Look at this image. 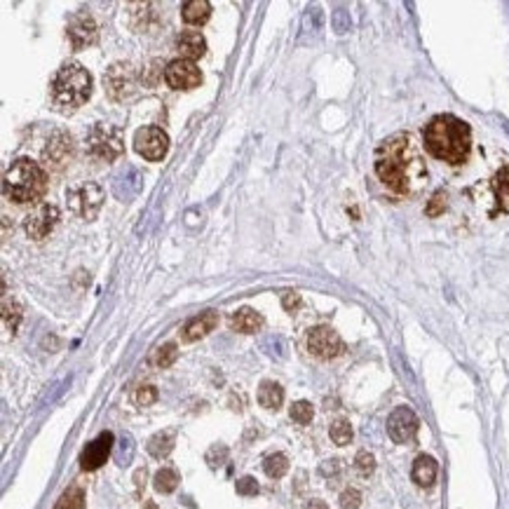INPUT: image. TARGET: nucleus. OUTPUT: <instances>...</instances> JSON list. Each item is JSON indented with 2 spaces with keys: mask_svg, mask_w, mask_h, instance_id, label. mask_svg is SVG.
<instances>
[{
  "mask_svg": "<svg viewBox=\"0 0 509 509\" xmlns=\"http://www.w3.org/2000/svg\"><path fill=\"white\" fill-rule=\"evenodd\" d=\"M411 476H413V481L418 483V486L430 488L436 479V460L430 455H418L416 462H413V472H411Z\"/></svg>",
  "mask_w": 509,
  "mask_h": 509,
  "instance_id": "19",
  "label": "nucleus"
},
{
  "mask_svg": "<svg viewBox=\"0 0 509 509\" xmlns=\"http://www.w3.org/2000/svg\"><path fill=\"white\" fill-rule=\"evenodd\" d=\"M89 155L113 162L125 153V134L115 125H94V130L87 137Z\"/></svg>",
  "mask_w": 509,
  "mask_h": 509,
  "instance_id": "5",
  "label": "nucleus"
},
{
  "mask_svg": "<svg viewBox=\"0 0 509 509\" xmlns=\"http://www.w3.org/2000/svg\"><path fill=\"white\" fill-rule=\"evenodd\" d=\"M284 402V390H282L280 383H273V380H263L259 388V404L268 411H277Z\"/></svg>",
  "mask_w": 509,
  "mask_h": 509,
  "instance_id": "21",
  "label": "nucleus"
},
{
  "mask_svg": "<svg viewBox=\"0 0 509 509\" xmlns=\"http://www.w3.org/2000/svg\"><path fill=\"white\" fill-rule=\"evenodd\" d=\"M139 73L130 61H115L104 73V87L113 101H125L137 92Z\"/></svg>",
  "mask_w": 509,
  "mask_h": 509,
  "instance_id": "7",
  "label": "nucleus"
},
{
  "mask_svg": "<svg viewBox=\"0 0 509 509\" xmlns=\"http://www.w3.org/2000/svg\"><path fill=\"white\" fill-rule=\"evenodd\" d=\"M52 104L56 111L73 113L92 96V75L78 61H68L56 70L52 80Z\"/></svg>",
  "mask_w": 509,
  "mask_h": 509,
  "instance_id": "3",
  "label": "nucleus"
},
{
  "mask_svg": "<svg viewBox=\"0 0 509 509\" xmlns=\"http://www.w3.org/2000/svg\"><path fill=\"white\" fill-rule=\"evenodd\" d=\"M176 50H178V54H181V59L195 61L207 52V40H204L202 33H197V31H183V33L176 38Z\"/></svg>",
  "mask_w": 509,
  "mask_h": 509,
  "instance_id": "17",
  "label": "nucleus"
},
{
  "mask_svg": "<svg viewBox=\"0 0 509 509\" xmlns=\"http://www.w3.org/2000/svg\"><path fill=\"white\" fill-rule=\"evenodd\" d=\"M165 82L172 89H195L202 82V73L195 66V61L174 59L165 68Z\"/></svg>",
  "mask_w": 509,
  "mask_h": 509,
  "instance_id": "11",
  "label": "nucleus"
},
{
  "mask_svg": "<svg viewBox=\"0 0 509 509\" xmlns=\"http://www.w3.org/2000/svg\"><path fill=\"white\" fill-rule=\"evenodd\" d=\"M113 439H115L113 432H101L94 441H89L80 453V467L85 469V472H94V469H99L108 460V455H111Z\"/></svg>",
  "mask_w": 509,
  "mask_h": 509,
  "instance_id": "13",
  "label": "nucleus"
},
{
  "mask_svg": "<svg viewBox=\"0 0 509 509\" xmlns=\"http://www.w3.org/2000/svg\"><path fill=\"white\" fill-rule=\"evenodd\" d=\"M218 326V312L216 310H204L197 317H192L185 321V326L181 328V338L185 343H195V340L209 336L211 331Z\"/></svg>",
  "mask_w": 509,
  "mask_h": 509,
  "instance_id": "16",
  "label": "nucleus"
},
{
  "mask_svg": "<svg viewBox=\"0 0 509 509\" xmlns=\"http://www.w3.org/2000/svg\"><path fill=\"white\" fill-rule=\"evenodd\" d=\"M303 509H328L324 500H307Z\"/></svg>",
  "mask_w": 509,
  "mask_h": 509,
  "instance_id": "38",
  "label": "nucleus"
},
{
  "mask_svg": "<svg viewBox=\"0 0 509 509\" xmlns=\"http://www.w3.org/2000/svg\"><path fill=\"white\" fill-rule=\"evenodd\" d=\"M425 148L436 160H443L448 165H462L469 158L472 148V130L465 120L455 115H436L427 122L423 132Z\"/></svg>",
  "mask_w": 509,
  "mask_h": 509,
  "instance_id": "2",
  "label": "nucleus"
},
{
  "mask_svg": "<svg viewBox=\"0 0 509 509\" xmlns=\"http://www.w3.org/2000/svg\"><path fill=\"white\" fill-rule=\"evenodd\" d=\"M263 326V314L251 310V307H242L230 317V328L240 333H256Z\"/></svg>",
  "mask_w": 509,
  "mask_h": 509,
  "instance_id": "18",
  "label": "nucleus"
},
{
  "mask_svg": "<svg viewBox=\"0 0 509 509\" xmlns=\"http://www.w3.org/2000/svg\"><path fill=\"white\" fill-rule=\"evenodd\" d=\"M56 223H59V209L54 204H40L24 218V230H26L31 240L43 242L54 230Z\"/></svg>",
  "mask_w": 509,
  "mask_h": 509,
  "instance_id": "10",
  "label": "nucleus"
},
{
  "mask_svg": "<svg viewBox=\"0 0 509 509\" xmlns=\"http://www.w3.org/2000/svg\"><path fill=\"white\" fill-rule=\"evenodd\" d=\"M282 303H284V307H287L289 312H294L296 307L301 305V296L294 294V291H287L284 296H282Z\"/></svg>",
  "mask_w": 509,
  "mask_h": 509,
  "instance_id": "36",
  "label": "nucleus"
},
{
  "mask_svg": "<svg viewBox=\"0 0 509 509\" xmlns=\"http://www.w3.org/2000/svg\"><path fill=\"white\" fill-rule=\"evenodd\" d=\"M359 505H362V493L357 488H345L340 493V507L343 509H359Z\"/></svg>",
  "mask_w": 509,
  "mask_h": 509,
  "instance_id": "31",
  "label": "nucleus"
},
{
  "mask_svg": "<svg viewBox=\"0 0 509 509\" xmlns=\"http://www.w3.org/2000/svg\"><path fill=\"white\" fill-rule=\"evenodd\" d=\"M174 441H176V434H174V430H165V432H158V434H153L151 439H148V453L153 457H167L172 453L174 448Z\"/></svg>",
  "mask_w": 509,
  "mask_h": 509,
  "instance_id": "23",
  "label": "nucleus"
},
{
  "mask_svg": "<svg viewBox=\"0 0 509 509\" xmlns=\"http://www.w3.org/2000/svg\"><path fill=\"white\" fill-rule=\"evenodd\" d=\"M134 402H137L139 406H151L153 402H158V390L153 388V385H144V388L137 390Z\"/></svg>",
  "mask_w": 509,
  "mask_h": 509,
  "instance_id": "32",
  "label": "nucleus"
},
{
  "mask_svg": "<svg viewBox=\"0 0 509 509\" xmlns=\"http://www.w3.org/2000/svg\"><path fill=\"white\" fill-rule=\"evenodd\" d=\"M144 509H158V505H155V502H146Z\"/></svg>",
  "mask_w": 509,
  "mask_h": 509,
  "instance_id": "39",
  "label": "nucleus"
},
{
  "mask_svg": "<svg viewBox=\"0 0 509 509\" xmlns=\"http://www.w3.org/2000/svg\"><path fill=\"white\" fill-rule=\"evenodd\" d=\"M3 317H5V324H8L12 331H15L17 328V324H19V317H22V312H19V307L15 305V303H12V307H10V303L5 301V307H3Z\"/></svg>",
  "mask_w": 509,
  "mask_h": 509,
  "instance_id": "35",
  "label": "nucleus"
},
{
  "mask_svg": "<svg viewBox=\"0 0 509 509\" xmlns=\"http://www.w3.org/2000/svg\"><path fill=\"white\" fill-rule=\"evenodd\" d=\"M416 432H418V416L409 406H399V409L392 411V416L388 418V434L392 441L406 443L413 439Z\"/></svg>",
  "mask_w": 509,
  "mask_h": 509,
  "instance_id": "12",
  "label": "nucleus"
},
{
  "mask_svg": "<svg viewBox=\"0 0 509 509\" xmlns=\"http://www.w3.org/2000/svg\"><path fill=\"white\" fill-rule=\"evenodd\" d=\"M235 488L240 495H256L259 493V481H256L254 476H242V479H237Z\"/></svg>",
  "mask_w": 509,
  "mask_h": 509,
  "instance_id": "34",
  "label": "nucleus"
},
{
  "mask_svg": "<svg viewBox=\"0 0 509 509\" xmlns=\"http://www.w3.org/2000/svg\"><path fill=\"white\" fill-rule=\"evenodd\" d=\"M376 174L392 192L399 195L416 192L427 178L425 162L409 134H395L380 141L376 151Z\"/></svg>",
  "mask_w": 509,
  "mask_h": 509,
  "instance_id": "1",
  "label": "nucleus"
},
{
  "mask_svg": "<svg viewBox=\"0 0 509 509\" xmlns=\"http://www.w3.org/2000/svg\"><path fill=\"white\" fill-rule=\"evenodd\" d=\"M66 197H68V207L73 209L82 221H94L101 209V204H104V190H101L99 183H92V181L73 183L66 190Z\"/></svg>",
  "mask_w": 509,
  "mask_h": 509,
  "instance_id": "6",
  "label": "nucleus"
},
{
  "mask_svg": "<svg viewBox=\"0 0 509 509\" xmlns=\"http://www.w3.org/2000/svg\"><path fill=\"white\" fill-rule=\"evenodd\" d=\"M66 31H68V40L73 45V50H85L87 45L96 43V36H99L94 17L87 15V12H78V15L70 17Z\"/></svg>",
  "mask_w": 509,
  "mask_h": 509,
  "instance_id": "14",
  "label": "nucleus"
},
{
  "mask_svg": "<svg viewBox=\"0 0 509 509\" xmlns=\"http://www.w3.org/2000/svg\"><path fill=\"white\" fill-rule=\"evenodd\" d=\"M328 434H331V441L336 443V446H347V443L352 441V425L340 418V420L331 423Z\"/></svg>",
  "mask_w": 509,
  "mask_h": 509,
  "instance_id": "27",
  "label": "nucleus"
},
{
  "mask_svg": "<svg viewBox=\"0 0 509 509\" xmlns=\"http://www.w3.org/2000/svg\"><path fill=\"white\" fill-rule=\"evenodd\" d=\"M3 190L8 199L17 204L38 202L47 190V174L38 162L29 158H19L5 172Z\"/></svg>",
  "mask_w": 509,
  "mask_h": 509,
  "instance_id": "4",
  "label": "nucleus"
},
{
  "mask_svg": "<svg viewBox=\"0 0 509 509\" xmlns=\"http://www.w3.org/2000/svg\"><path fill=\"white\" fill-rule=\"evenodd\" d=\"M307 350L317 359H336L338 354H343L345 345L331 326H314L307 333Z\"/></svg>",
  "mask_w": 509,
  "mask_h": 509,
  "instance_id": "9",
  "label": "nucleus"
},
{
  "mask_svg": "<svg viewBox=\"0 0 509 509\" xmlns=\"http://www.w3.org/2000/svg\"><path fill=\"white\" fill-rule=\"evenodd\" d=\"M354 469H357L362 476H371L373 469H376V457H373L369 450H359L357 457H354Z\"/></svg>",
  "mask_w": 509,
  "mask_h": 509,
  "instance_id": "30",
  "label": "nucleus"
},
{
  "mask_svg": "<svg viewBox=\"0 0 509 509\" xmlns=\"http://www.w3.org/2000/svg\"><path fill=\"white\" fill-rule=\"evenodd\" d=\"M176 357H178L176 343H165L162 347H158L155 354H153V364H155L158 369H167V366H172L176 362Z\"/></svg>",
  "mask_w": 509,
  "mask_h": 509,
  "instance_id": "28",
  "label": "nucleus"
},
{
  "mask_svg": "<svg viewBox=\"0 0 509 509\" xmlns=\"http://www.w3.org/2000/svg\"><path fill=\"white\" fill-rule=\"evenodd\" d=\"M54 509H85V493H82V488H78V486L68 488V491L59 498Z\"/></svg>",
  "mask_w": 509,
  "mask_h": 509,
  "instance_id": "26",
  "label": "nucleus"
},
{
  "mask_svg": "<svg viewBox=\"0 0 509 509\" xmlns=\"http://www.w3.org/2000/svg\"><path fill=\"white\" fill-rule=\"evenodd\" d=\"M289 416H291V420H294V423L307 425V423H312L314 409H312V404H310V402H296V404L291 406V411H289Z\"/></svg>",
  "mask_w": 509,
  "mask_h": 509,
  "instance_id": "29",
  "label": "nucleus"
},
{
  "mask_svg": "<svg viewBox=\"0 0 509 509\" xmlns=\"http://www.w3.org/2000/svg\"><path fill=\"white\" fill-rule=\"evenodd\" d=\"M134 151L148 162H160L169 151V137L160 127H141L134 134Z\"/></svg>",
  "mask_w": 509,
  "mask_h": 509,
  "instance_id": "8",
  "label": "nucleus"
},
{
  "mask_svg": "<svg viewBox=\"0 0 509 509\" xmlns=\"http://www.w3.org/2000/svg\"><path fill=\"white\" fill-rule=\"evenodd\" d=\"M178 472L174 467H162L160 472L153 476V486H155L158 493H174L178 486Z\"/></svg>",
  "mask_w": 509,
  "mask_h": 509,
  "instance_id": "24",
  "label": "nucleus"
},
{
  "mask_svg": "<svg viewBox=\"0 0 509 509\" xmlns=\"http://www.w3.org/2000/svg\"><path fill=\"white\" fill-rule=\"evenodd\" d=\"M493 192L498 199V211L509 214V162H505L493 176Z\"/></svg>",
  "mask_w": 509,
  "mask_h": 509,
  "instance_id": "22",
  "label": "nucleus"
},
{
  "mask_svg": "<svg viewBox=\"0 0 509 509\" xmlns=\"http://www.w3.org/2000/svg\"><path fill=\"white\" fill-rule=\"evenodd\" d=\"M263 469L270 479H282L289 472V457L284 453H273L263 460Z\"/></svg>",
  "mask_w": 509,
  "mask_h": 509,
  "instance_id": "25",
  "label": "nucleus"
},
{
  "mask_svg": "<svg viewBox=\"0 0 509 509\" xmlns=\"http://www.w3.org/2000/svg\"><path fill=\"white\" fill-rule=\"evenodd\" d=\"M73 158V139L66 132H54V137L47 141L43 151V160L54 169H61L63 165L70 162Z\"/></svg>",
  "mask_w": 509,
  "mask_h": 509,
  "instance_id": "15",
  "label": "nucleus"
},
{
  "mask_svg": "<svg viewBox=\"0 0 509 509\" xmlns=\"http://www.w3.org/2000/svg\"><path fill=\"white\" fill-rule=\"evenodd\" d=\"M443 209H446V192L439 190V192H434V197H432V202L427 204V216H439L443 214Z\"/></svg>",
  "mask_w": 509,
  "mask_h": 509,
  "instance_id": "33",
  "label": "nucleus"
},
{
  "mask_svg": "<svg viewBox=\"0 0 509 509\" xmlns=\"http://www.w3.org/2000/svg\"><path fill=\"white\" fill-rule=\"evenodd\" d=\"M319 472L324 474V476H333V474H338V472H340V460H326V462H321Z\"/></svg>",
  "mask_w": 509,
  "mask_h": 509,
  "instance_id": "37",
  "label": "nucleus"
},
{
  "mask_svg": "<svg viewBox=\"0 0 509 509\" xmlns=\"http://www.w3.org/2000/svg\"><path fill=\"white\" fill-rule=\"evenodd\" d=\"M211 17V5L207 0H188L181 8V19L190 26H202L204 22Z\"/></svg>",
  "mask_w": 509,
  "mask_h": 509,
  "instance_id": "20",
  "label": "nucleus"
}]
</instances>
